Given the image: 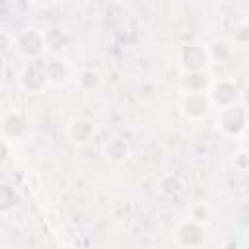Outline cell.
Here are the masks:
<instances>
[{
	"mask_svg": "<svg viewBox=\"0 0 249 249\" xmlns=\"http://www.w3.org/2000/svg\"><path fill=\"white\" fill-rule=\"evenodd\" d=\"M216 124L224 136H237L243 134L245 124H247V111L243 103H231L226 107H220Z\"/></svg>",
	"mask_w": 249,
	"mask_h": 249,
	"instance_id": "obj_1",
	"label": "cell"
},
{
	"mask_svg": "<svg viewBox=\"0 0 249 249\" xmlns=\"http://www.w3.org/2000/svg\"><path fill=\"white\" fill-rule=\"evenodd\" d=\"M14 47L23 58L37 60L41 56V53L45 51L43 33L39 29H23L18 37H14Z\"/></svg>",
	"mask_w": 249,
	"mask_h": 249,
	"instance_id": "obj_2",
	"label": "cell"
},
{
	"mask_svg": "<svg viewBox=\"0 0 249 249\" xmlns=\"http://www.w3.org/2000/svg\"><path fill=\"white\" fill-rule=\"evenodd\" d=\"M212 107H226L231 103H237V99L241 97V89L237 88V84L233 80H218L212 82L208 91H206Z\"/></svg>",
	"mask_w": 249,
	"mask_h": 249,
	"instance_id": "obj_3",
	"label": "cell"
},
{
	"mask_svg": "<svg viewBox=\"0 0 249 249\" xmlns=\"http://www.w3.org/2000/svg\"><path fill=\"white\" fill-rule=\"evenodd\" d=\"M179 109L189 121H202L208 117L212 103L206 93H183L179 99Z\"/></svg>",
	"mask_w": 249,
	"mask_h": 249,
	"instance_id": "obj_4",
	"label": "cell"
},
{
	"mask_svg": "<svg viewBox=\"0 0 249 249\" xmlns=\"http://www.w3.org/2000/svg\"><path fill=\"white\" fill-rule=\"evenodd\" d=\"M179 62H181V66H183V72L206 68V64L210 62L206 45H198V43L183 45V47L179 49Z\"/></svg>",
	"mask_w": 249,
	"mask_h": 249,
	"instance_id": "obj_5",
	"label": "cell"
},
{
	"mask_svg": "<svg viewBox=\"0 0 249 249\" xmlns=\"http://www.w3.org/2000/svg\"><path fill=\"white\" fill-rule=\"evenodd\" d=\"M95 136V124L93 121L86 119V117H74L72 121H68L66 124V138L72 144L78 146H86L93 140Z\"/></svg>",
	"mask_w": 249,
	"mask_h": 249,
	"instance_id": "obj_6",
	"label": "cell"
},
{
	"mask_svg": "<svg viewBox=\"0 0 249 249\" xmlns=\"http://www.w3.org/2000/svg\"><path fill=\"white\" fill-rule=\"evenodd\" d=\"M19 82L31 93H39V91H43L49 86L47 84V78H45V68L39 66L37 60H29L23 66V70L19 74Z\"/></svg>",
	"mask_w": 249,
	"mask_h": 249,
	"instance_id": "obj_7",
	"label": "cell"
},
{
	"mask_svg": "<svg viewBox=\"0 0 249 249\" xmlns=\"http://www.w3.org/2000/svg\"><path fill=\"white\" fill-rule=\"evenodd\" d=\"M210 84H212V78L204 68L183 72V78H181L183 93H206Z\"/></svg>",
	"mask_w": 249,
	"mask_h": 249,
	"instance_id": "obj_8",
	"label": "cell"
},
{
	"mask_svg": "<svg viewBox=\"0 0 249 249\" xmlns=\"http://www.w3.org/2000/svg\"><path fill=\"white\" fill-rule=\"evenodd\" d=\"M41 33H43L45 51H49V53H54V54H56V53L64 51V49L68 47V43H70L68 31H66L64 27H60V25H51V27L43 29Z\"/></svg>",
	"mask_w": 249,
	"mask_h": 249,
	"instance_id": "obj_9",
	"label": "cell"
},
{
	"mask_svg": "<svg viewBox=\"0 0 249 249\" xmlns=\"http://www.w3.org/2000/svg\"><path fill=\"white\" fill-rule=\"evenodd\" d=\"M101 152L107 160H111L113 163H121V161H126L128 156H130V146L128 142L123 138V136H111L103 142L101 146Z\"/></svg>",
	"mask_w": 249,
	"mask_h": 249,
	"instance_id": "obj_10",
	"label": "cell"
},
{
	"mask_svg": "<svg viewBox=\"0 0 249 249\" xmlns=\"http://www.w3.org/2000/svg\"><path fill=\"white\" fill-rule=\"evenodd\" d=\"M43 68H45V78L49 86H62L70 78V68L60 58H51L49 62L43 64Z\"/></svg>",
	"mask_w": 249,
	"mask_h": 249,
	"instance_id": "obj_11",
	"label": "cell"
},
{
	"mask_svg": "<svg viewBox=\"0 0 249 249\" xmlns=\"http://www.w3.org/2000/svg\"><path fill=\"white\" fill-rule=\"evenodd\" d=\"M74 84H76V89H80L84 93H89V91H93V89L99 88L101 76H99V72L95 68H80L76 72Z\"/></svg>",
	"mask_w": 249,
	"mask_h": 249,
	"instance_id": "obj_12",
	"label": "cell"
},
{
	"mask_svg": "<svg viewBox=\"0 0 249 249\" xmlns=\"http://www.w3.org/2000/svg\"><path fill=\"white\" fill-rule=\"evenodd\" d=\"M206 51H208V58H210V62H212V60L224 62V60H228V58L231 56V53H233L231 43L226 41V39H216V41L208 43V45H206Z\"/></svg>",
	"mask_w": 249,
	"mask_h": 249,
	"instance_id": "obj_13",
	"label": "cell"
},
{
	"mask_svg": "<svg viewBox=\"0 0 249 249\" xmlns=\"http://www.w3.org/2000/svg\"><path fill=\"white\" fill-rule=\"evenodd\" d=\"M158 189L163 193V195H167V196H175V195H179V193H183V183L175 177V175H165V177H161L160 181H158Z\"/></svg>",
	"mask_w": 249,
	"mask_h": 249,
	"instance_id": "obj_14",
	"label": "cell"
},
{
	"mask_svg": "<svg viewBox=\"0 0 249 249\" xmlns=\"http://www.w3.org/2000/svg\"><path fill=\"white\" fill-rule=\"evenodd\" d=\"M189 220L191 222H196L200 226H204L208 220H210V206L206 202H195L191 208H189Z\"/></svg>",
	"mask_w": 249,
	"mask_h": 249,
	"instance_id": "obj_15",
	"label": "cell"
},
{
	"mask_svg": "<svg viewBox=\"0 0 249 249\" xmlns=\"http://www.w3.org/2000/svg\"><path fill=\"white\" fill-rule=\"evenodd\" d=\"M16 202V193L8 183H0V212H8Z\"/></svg>",
	"mask_w": 249,
	"mask_h": 249,
	"instance_id": "obj_16",
	"label": "cell"
},
{
	"mask_svg": "<svg viewBox=\"0 0 249 249\" xmlns=\"http://www.w3.org/2000/svg\"><path fill=\"white\" fill-rule=\"evenodd\" d=\"M233 165L239 169V171H245L247 169V154H245V150H239L235 156H233Z\"/></svg>",
	"mask_w": 249,
	"mask_h": 249,
	"instance_id": "obj_17",
	"label": "cell"
},
{
	"mask_svg": "<svg viewBox=\"0 0 249 249\" xmlns=\"http://www.w3.org/2000/svg\"><path fill=\"white\" fill-rule=\"evenodd\" d=\"M33 4H39V6H45V4H51V2H54V0H31Z\"/></svg>",
	"mask_w": 249,
	"mask_h": 249,
	"instance_id": "obj_18",
	"label": "cell"
},
{
	"mask_svg": "<svg viewBox=\"0 0 249 249\" xmlns=\"http://www.w3.org/2000/svg\"><path fill=\"white\" fill-rule=\"evenodd\" d=\"M113 2H121V0H113Z\"/></svg>",
	"mask_w": 249,
	"mask_h": 249,
	"instance_id": "obj_19",
	"label": "cell"
}]
</instances>
